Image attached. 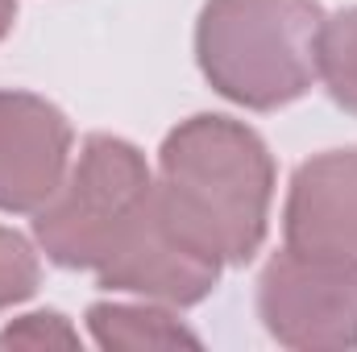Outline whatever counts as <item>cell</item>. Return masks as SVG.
I'll list each match as a JSON object with an SVG mask.
<instances>
[{
    "mask_svg": "<svg viewBox=\"0 0 357 352\" xmlns=\"http://www.w3.org/2000/svg\"><path fill=\"white\" fill-rule=\"evenodd\" d=\"M154 195L195 249L220 265H245L266 241L274 158L250 125L199 112L167 133Z\"/></svg>",
    "mask_w": 357,
    "mask_h": 352,
    "instance_id": "cell-1",
    "label": "cell"
},
{
    "mask_svg": "<svg viewBox=\"0 0 357 352\" xmlns=\"http://www.w3.org/2000/svg\"><path fill=\"white\" fill-rule=\"evenodd\" d=\"M316 0H208L195 21V63L225 99L274 112L316 83Z\"/></svg>",
    "mask_w": 357,
    "mask_h": 352,
    "instance_id": "cell-2",
    "label": "cell"
},
{
    "mask_svg": "<svg viewBox=\"0 0 357 352\" xmlns=\"http://www.w3.org/2000/svg\"><path fill=\"white\" fill-rule=\"evenodd\" d=\"M154 170L146 154L121 137L91 133L71 158L63 186L33 211V241L59 269H100L129 216L146 203Z\"/></svg>",
    "mask_w": 357,
    "mask_h": 352,
    "instance_id": "cell-3",
    "label": "cell"
},
{
    "mask_svg": "<svg viewBox=\"0 0 357 352\" xmlns=\"http://www.w3.org/2000/svg\"><path fill=\"white\" fill-rule=\"evenodd\" d=\"M258 319L282 349H357V265L282 245L258 278Z\"/></svg>",
    "mask_w": 357,
    "mask_h": 352,
    "instance_id": "cell-4",
    "label": "cell"
},
{
    "mask_svg": "<svg viewBox=\"0 0 357 352\" xmlns=\"http://www.w3.org/2000/svg\"><path fill=\"white\" fill-rule=\"evenodd\" d=\"M220 269L225 265L216 257H208L204 249H195L167 220V211L158 207V195L150 186L146 203L129 216V224L112 241L108 257L100 262L96 282L104 290L150 298V303L183 311V307L204 303L216 290Z\"/></svg>",
    "mask_w": 357,
    "mask_h": 352,
    "instance_id": "cell-5",
    "label": "cell"
},
{
    "mask_svg": "<svg viewBox=\"0 0 357 352\" xmlns=\"http://www.w3.org/2000/svg\"><path fill=\"white\" fill-rule=\"evenodd\" d=\"M75 158L71 120L33 91L0 88V211L33 216L63 186Z\"/></svg>",
    "mask_w": 357,
    "mask_h": 352,
    "instance_id": "cell-6",
    "label": "cell"
},
{
    "mask_svg": "<svg viewBox=\"0 0 357 352\" xmlns=\"http://www.w3.org/2000/svg\"><path fill=\"white\" fill-rule=\"evenodd\" d=\"M282 241L299 253L357 265V150H324L295 166L282 203Z\"/></svg>",
    "mask_w": 357,
    "mask_h": 352,
    "instance_id": "cell-7",
    "label": "cell"
},
{
    "mask_svg": "<svg viewBox=\"0 0 357 352\" xmlns=\"http://www.w3.org/2000/svg\"><path fill=\"white\" fill-rule=\"evenodd\" d=\"M88 336L100 349H199V336L175 315V307L137 303H91Z\"/></svg>",
    "mask_w": 357,
    "mask_h": 352,
    "instance_id": "cell-8",
    "label": "cell"
},
{
    "mask_svg": "<svg viewBox=\"0 0 357 352\" xmlns=\"http://www.w3.org/2000/svg\"><path fill=\"white\" fill-rule=\"evenodd\" d=\"M316 79L333 95L337 108L357 116V4L324 17L316 42Z\"/></svg>",
    "mask_w": 357,
    "mask_h": 352,
    "instance_id": "cell-9",
    "label": "cell"
},
{
    "mask_svg": "<svg viewBox=\"0 0 357 352\" xmlns=\"http://www.w3.org/2000/svg\"><path fill=\"white\" fill-rule=\"evenodd\" d=\"M42 282V262H38V249L13 232V228H0V315L17 303H25Z\"/></svg>",
    "mask_w": 357,
    "mask_h": 352,
    "instance_id": "cell-10",
    "label": "cell"
},
{
    "mask_svg": "<svg viewBox=\"0 0 357 352\" xmlns=\"http://www.w3.org/2000/svg\"><path fill=\"white\" fill-rule=\"evenodd\" d=\"M0 349H79V332L59 311H29L0 332Z\"/></svg>",
    "mask_w": 357,
    "mask_h": 352,
    "instance_id": "cell-11",
    "label": "cell"
},
{
    "mask_svg": "<svg viewBox=\"0 0 357 352\" xmlns=\"http://www.w3.org/2000/svg\"><path fill=\"white\" fill-rule=\"evenodd\" d=\"M13 21H17V0H0V42L8 38Z\"/></svg>",
    "mask_w": 357,
    "mask_h": 352,
    "instance_id": "cell-12",
    "label": "cell"
}]
</instances>
